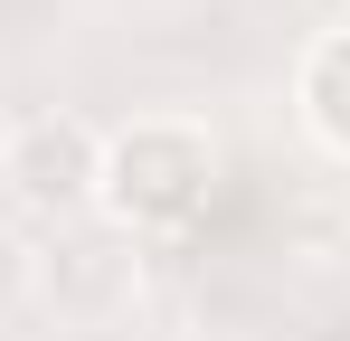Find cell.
<instances>
[{
    "label": "cell",
    "instance_id": "cell-1",
    "mask_svg": "<svg viewBox=\"0 0 350 341\" xmlns=\"http://www.w3.org/2000/svg\"><path fill=\"white\" fill-rule=\"evenodd\" d=\"M218 190V133L199 114H133L105 133V180H95V218L123 237H180L208 218Z\"/></svg>",
    "mask_w": 350,
    "mask_h": 341
},
{
    "label": "cell",
    "instance_id": "cell-2",
    "mask_svg": "<svg viewBox=\"0 0 350 341\" xmlns=\"http://www.w3.org/2000/svg\"><path fill=\"white\" fill-rule=\"evenodd\" d=\"M95 180H105V133L85 114H19L0 133V190L29 209V218H85L95 209Z\"/></svg>",
    "mask_w": 350,
    "mask_h": 341
},
{
    "label": "cell",
    "instance_id": "cell-3",
    "mask_svg": "<svg viewBox=\"0 0 350 341\" xmlns=\"http://www.w3.org/2000/svg\"><path fill=\"white\" fill-rule=\"evenodd\" d=\"M293 114H303V133L322 142V152H341L350 162V29H322L303 66H293Z\"/></svg>",
    "mask_w": 350,
    "mask_h": 341
},
{
    "label": "cell",
    "instance_id": "cell-4",
    "mask_svg": "<svg viewBox=\"0 0 350 341\" xmlns=\"http://www.w3.org/2000/svg\"><path fill=\"white\" fill-rule=\"evenodd\" d=\"M29 294H38V247L0 218V323H10V313H29Z\"/></svg>",
    "mask_w": 350,
    "mask_h": 341
}]
</instances>
